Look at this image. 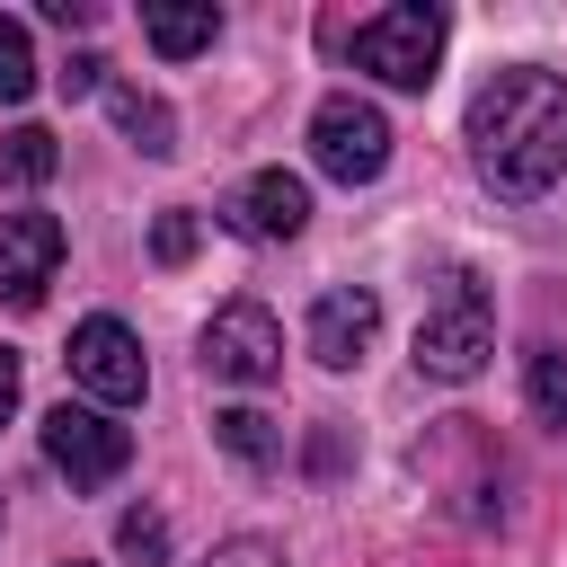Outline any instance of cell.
Segmentation results:
<instances>
[{
    "label": "cell",
    "mask_w": 567,
    "mask_h": 567,
    "mask_svg": "<svg viewBox=\"0 0 567 567\" xmlns=\"http://www.w3.org/2000/svg\"><path fill=\"white\" fill-rule=\"evenodd\" d=\"M470 159L505 204L549 195L567 177V80H549L532 62L487 71L470 97Z\"/></svg>",
    "instance_id": "1"
},
{
    "label": "cell",
    "mask_w": 567,
    "mask_h": 567,
    "mask_svg": "<svg viewBox=\"0 0 567 567\" xmlns=\"http://www.w3.org/2000/svg\"><path fill=\"white\" fill-rule=\"evenodd\" d=\"M487 354H496V301H487V284L470 266H452L443 292L416 319V372L425 381H478Z\"/></svg>",
    "instance_id": "2"
},
{
    "label": "cell",
    "mask_w": 567,
    "mask_h": 567,
    "mask_svg": "<svg viewBox=\"0 0 567 567\" xmlns=\"http://www.w3.org/2000/svg\"><path fill=\"white\" fill-rule=\"evenodd\" d=\"M443 35H452V9L443 0H390L354 27V71L390 80V89H425L434 62H443Z\"/></svg>",
    "instance_id": "3"
},
{
    "label": "cell",
    "mask_w": 567,
    "mask_h": 567,
    "mask_svg": "<svg viewBox=\"0 0 567 567\" xmlns=\"http://www.w3.org/2000/svg\"><path fill=\"white\" fill-rule=\"evenodd\" d=\"M310 159H319L337 186H372V177L390 168V115H381L372 97H354V89L319 97V106H310Z\"/></svg>",
    "instance_id": "4"
},
{
    "label": "cell",
    "mask_w": 567,
    "mask_h": 567,
    "mask_svg": "<svg viewBox=\"0 0 567 567\" xmlns=\"http://www.w3.org/2000/svg\"><path fill=\"white\" fill-rule=\"evenodd\" d=\"M44 461L71 478V487H106V478H124V461H133V434L106 416V408H44Z\"/></svg>",
    "instance_id": "5"
},
{
    "label": "cell",
    "mask_w": 567,
    "mask_h": 567,
    "mask_svg": "<svg viewBox=\"0 0 567 567\" xmlns=\"http://www.w3.org/2000/svg\"><path fill=\"white\" fill-rule=\"evenodd\" d=\"M71 381L97 399V408H133L142 390H151V363H142V337L124 328V319H80L71 328Z\"/></svg>",
    "instance_id": "6"
},
{
    "label": "cell",
    "mask_w": 567,
    "mask_h": 567,
    "mask_svg": "<svg viewBox=\"0 0 567 567\" xmlns=\"http://www.w3.org/2000/svg\"><path fill=\"white\" fill-rule=\"evenodd\" d=\"M204 372H213V381H239V390L275 381V372H284V328H275V310H266V301L213 310V328H204Z\"/></svg>",
    "instance_id": "7"
},
{
    "label": "cell",
    "mask_w": 567,
    "mask_h": 567,
    "mask_svg": "<svg viewBox=\"0 0 567 567\" xmlns=\"http://www.w3.org/2000/svg\"><path fill=\"white\" fill-rule=\"evenodd\" d=\"M53 266H62V221L53 213H0V301L35 310Z\"/></svg>",
    "instance_id": "8"
},
{
    "label": "cell",
    "mask_w": 567,
    "mask_h": 567,
    "mask_svg": "<svg viewBox=\"0 0 567 567\" xmlns=\"http://www.w3.org/2000/svg\"><path fill=\"white\" fill-rule=\"evenodd\" d=\"M221 221H230L239 239H301V221H310V186H301L292 168H257V177L230 186Z\"/></svg>",
    "instance_id": "9"
},
{
    "label": "cell",
    "mask_w": 567,
    "mask_h": 567,
    "mask_svg": "<svg viewBox=\"0 0 567 567\" xmlns=\"http://www.w3.org/2000/svg\"><path fill=\"white\" fill-rule=\"evenodd\" d=\"M372 328H381V292H372V284H328V292L310 301V354H319L328 372L363 363Z\"/></svg>",
    "instance_id": "10"
},
{
    "label": "cell",
    "mask_w": 567,
    "mask_h": 567,
    "mask_svg": "<svg viewBox=\"0 0 567 567\" xmlns=\"http://www.w3.org/2000/svg\"><path fill=\"white\" fill-rule=\"evenodd\" d=\"M142 35H151L168 62H186V53H204V44L221 35V9H213V0H186V9H177V0H151V9H142Z\"/></svg>",
    "instance_id": "11"
},
{
    "label": "cell",
    "mask_w": 567,
    "mask_h": 567,
    "mask_svg": "<svg viewBox=\"0 0 567 567\" xmlns=\"http://www.w3.org/2000/svg\"><path fill=\"white\" fill-rule=\"evenodd\" d=\"M106 115H115V133H124L142 159H168V151H177V115H168L151 89H106Z\"/></svg>",
    "instance_id": "12"
},
{
    "label": "cell",
    "mask_w": 567,
    "mask_h": 567,
    "mask_svg": "<svg viewBox=\"0 0 567 567\" xmlns=\"http://www.w3.org/2000/svg\"><path fill=\"white\" fill-rule=\"evenodd\" d=\"M213 443H221L230 461H248V470H275V461H284V425H275L266 408H221V416H213Z\"/></svg>",
    "instance_id": "13"
},
{
    "label": "cell",
    "mask_w": 567,
    "mask_h": 567,
    "mask_svg": "<svg viewBox=\"0 0 567 567\" xmlns=\"http://www.w3.org/2000/svg\"><path fill=\"white\" fill-rule=\"evenodd\" d=\"M62 168V142L44 133V124H18V133H0V177L9 186H44Z\"/></svg>",
    "instance_id": "14"
},
{
    "label": "cell",
    "mask_w": 567,
    "mask_h": 567,
    "mask_svg": "<svg viewBox=\"0 0 567 567\" xmlns=\"http://www.w3.org/2000/svg\"><path fill=\"white\" fill-rule=\"evenodd\" d=\"M523 381H532V408H540L549 425H567V346H558V337H540V346L523 354Z\"/></svg>",
    "instance_id": "15"
},
{
    "label": "cell",
    "mask_w": 567,
    "mask_h": 567,
    "mask_svg": "<svg viewBox=\"0 0 567 567\" xmlns=\"http://www.w3.org/2000/svg\"><path fill=\"white\" fill-rule=\"evenodd\" d=\"M35 97V44L18 18H0V106H27Z\"/></svg>",
    "instance_id": "16"
},
{
    "label": "cell",
    "mask_w": 567,
    "mask_h": 567,
    "mask_svg": "<svg viewBox=\"0 0 567 567\" xmlns=\"http://www.w3.org/2000/svg\"><path fill=\"white\" fill-rule=\"evenodd\" d=\"M115 549H124L133 567H168V514H151V505H133V514L115 523Z\"/></svg>",
    "instance_id": "17"
},
{
    "label": "cell",
    "mask_w": 567,
    "mask_h": 567,
    "mask_svg": "<svg viewBox=\"0 0 567 567\" xmlns=\"http://www.w3.org/2000/svg\"><path fill=\"white\" fill-rule=\"evenodd\" d=\"M195 239H204V230H195V213H186V204H168V213L151 221V257H159V266H186V257H195Z\"/></svg>",
    "instance_id": "18"
},
{
    "label": "cell",
    "mask_w": 567,
    "mask_h": 567,
    "mask_svg": "<svg viewBox=\"0 0 567 567\" xmlns=\"http://www.w3.org/2000/svg\"><path fill=\"white\" fill-rule=\"evenodd\" d=\"M53 80H62V97H97V89H106V53H71Z\"/></svg>",
    "instance_id": "19"
},
{
    "label": "cell",
    "mask_w": 567,
    "mask_h": 567,
    "mask_svg": "<svg viewBox=\"0 0 567 567\" xmlns=\"http://www.w3.org/2000/svg\"><path fill=\"white\" fill-rule=\"evenodd\" d=\"M204 567H284V549H266V540H221Z\"/></svg>",
    "instance_id": "20"
},
{
    "label": "cell",
    "mask_w": 567,
    "mask_h": 567,
    "mask_svg": "<svg viewBox=\"0 0 567 567\" xmlns=\"http://www.w3.org/2000/svg\"><path fill=\"white\" fill-rule=\"evenodd\" d=\"M44 18H53V27H97V9H89V0H44Z\"/></svg>",
    "instance_id": "21"
},
{
    "label": "cell",
    "mask_w": 567,
    "mask_h": 567,
    "mask_svg": "<svg viewBox=\"0 0 567 567\" xmlns=\"http://www.w3.org/2000/svg\"><path fill=\"white\" fill-rule=\"evenodd\" d=\"M9 408H18V354L0 346V416H9Z\"/></svg>",
    "instance_id": "22"
},
{
    "label": "cell",
    "mask_w": 567,
    "mask_h": 567,
    "mask_svg": "<svg viewBox=\"0 0 567 567\" xmlns=\"http://www.w3.org/2000/svg\"><path fill=\"white\" fill-rule=\"evenodd\" d=\"M71 567H80V558H71Z\"/></svg>",
    "instance_id": "23"
}]
</instances>
